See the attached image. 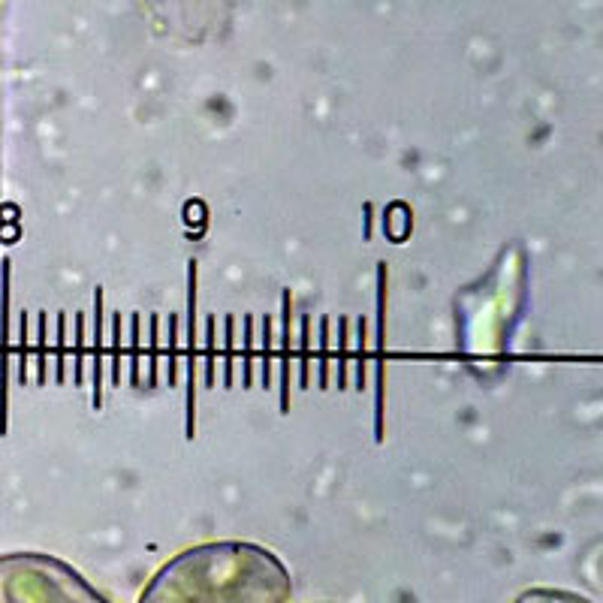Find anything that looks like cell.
<instances>
[{"label": "cell", "mask_w": 603, "mask_h": 603, "mask_svg": "<svg viewBox=\"0 0 603 603\" xmlns=\"http://www.w3.org/2000/svg\"><path fill=\"white\" fill-rule=\"evenodd\" d=\"M284 561L251 540H212L169 558L136 603H287Z\"/></svg>", "instance_id": "1"}, {"label": "cell", "mask_w": 603, "mask_h": 603, "mask_svg": "<svg viewBox=\"0 0 603 603\" xmlns=\"http://www.w3.org/2000/svg\"><path fill=\"white\" fill-rule=\"evenodd\" d=\"M0 603H112L67 561L37 552L0 555Z\"/></svg>", "instance_id": "2"}, {"label": "cell", "mask_w": 603, "mask_h": 603, "mask_svg": "<svg viewBox=\"0 0 603 603\" xmlns=\"http://www.w3.org/2000/svg\"><path fill=\"white\" fill-rule=\"evenodd\" d=\"M516 603H591L564 588H528L516 597Z\"/></svg>", "instance_id": "3"}]
</instances>
